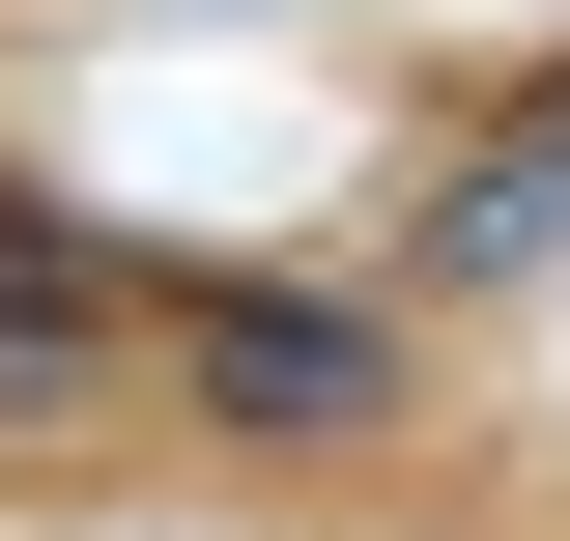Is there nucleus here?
I'll list each match as a JSON object with an SVG mask.
<instances>
[{
    "label": "nucleus",
    "mask_w": 570,
    "mask_h": 541,
    "mask_svg": "<svg viewBox=\"0 0 570 541\" xmlns=\"http://www.w3.org/2000/svg\"><path fill=\"white\" fill-rule=\"evenodd\" d=\"M171 371H200V427H371V400H400V342L314 314V285H200V314H171Z\"/></svg>",
    "instance_id": "f257e3e1"
},
{
    "label": "nucleus",
    "mask_w": 570,
    "mask_h": 541,
    "mask_svg": "<svg viewBox=\"0 0 570 541\" xmlns=\"http://www.w3.org/2000/svg\"><path fill=\"white\" fill-rule=\"evenodd\" d=\"M86 342H115V257L0 200V400H86Z\"/></svg>",
    "instance_id": "f03ea898"
}]
</instances>
